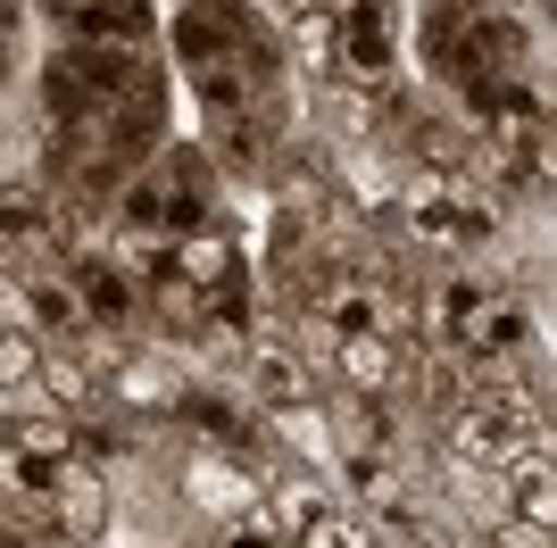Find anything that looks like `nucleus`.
<instances>
[{
  "instance_id": "obj_7",
  "label": "nucleus",
  "mask_w": 557,
  "mask_h": 548,
  "mask_svg": "<svg viewBox=\"0 0 557 548\" xmlns=\"http://www.w3.org/2000/svg\"><path fill=\"white\" fill-rule=\"evenodd\" d=\"M392 67H399L392 0H342V17H333V75L374 100V91H392Z\"/></svg>"
},
{
  "instance_id": "obj_6",
  "label": "nucleus",
  "mask_w": 557,
  "mask_h": 548,
  "mask_svg": "<svg viewBox=\"0 0 557 548\" xmlns=\"http://www.w3.org/2000/svg\"><path fill=\"white\" fill-rule=\"evenodd\" d=\"M483 159L499 166V191L549 200L557 191V109L541 91H508V100L483 116Z\"/></svg>"
},
{
  "instance_id": "obj_1",
  "label": "nucleus",
  "mask_w": 557,
  "mask_h": 548,
  "mask_svg": "<svg viewBox=\"0 0 557 548\" xmlns=\"http://www.w3.org/2000/svg\"><path fill=\"white\" fill-rule=\"evenodd\" d=\"M175 67L200 84L209 141L233 166H267L283 141V50L242 0H184L175 9Z\"/></svg>"
},
{
  "instance_id": "obj_15",
  "label": "nucleus",
  "mask_w": 557,
  "mask_h": 548,
  "mask_svg": "<svg viewBox=\"0 0 557 548\" xmlns=\"http://www.w3.org/2000/svg\"><path fill=\"white\" fill-rule=\"evenodd\" d=\"M325 358L342 365V383H349V390H374V399L399 383V341H383V333H374V341H333Z\"/></svg>"
},
{
  "instance_id": "obj_13",
  "label": "nucleus",
  "mask_w": 557,
  "mask_h": 548,
  "mask_svg": "<svg viewBox=\"0 0 557 548\" xmlns=\"http://www.w3.org/2000/svg\"><path fill=\"white\" fill-rule=\"evenodd\" d=\"M333 449L342 457H392V408L374 390H349L333 408Z\"/></svg>"
},
{
  "instance_id": "obj_17",
  "label": "nucleus",
  "mask_w": 557,
  "mask_h": 548,
  "mask_svg": "<svg viewBox=\"0 0 557 548\" xmlns=\"http://www.w3.org/2000/svg\"><path fill=\"white\" fill-rule=\"evenodd\" d=\"M541 9H549V17H557V0H541Z\"/></svg>"
},
{
  "instance_id": "obj_3",
  "label": "nucleus",
  "mask_w": 557,
  "mask_h": 548,
  "mask_svg": "<svg viewBox=\"0 0 557 548\" xmlns=\"http://www.w3.org/2000/svg\"><path fill=\"white\" fill-rule=\"evenodd\" d=\"M442 440L458 457V474H508L516 457L549 449V415H541V399L516 383L508 365H474V390L442 424Z\"/></svg>"
},
{
  "instance_id": "obj_5",
  "label": "nucleus",
  "mask_w": 557,
  "mask_h": 548,
  "mask_svg": "<svg viewBox=\"0 0 557 548\" xmlns=\"http://www.w3.org/2000/svg\"><path fill=\"white\" fill-rule=\"evenodd\" d=\"M399 208H408V233L442 258H474L499 241V191L474 183V166H417L399 183Z\"/></svg>"
},
{
  "instance_id": "obj_16",
  "label": "nucleus",
  "mask_w": 557,
  "mask_h": 548,
  "mask_svg": "<svg viewBox=\"0 0 557 548\" xmlns=\"http://www.w3.org/2000/svg\"><path fill=\"white\" fill-rule=\"evenodd\" d=\"M42 9H50V17H67V25H75L84 9H92V0H42Z\"/></svg>"
},
{
  "instance_id": "obj_10",
  "label": "nucleus",
  "mask_w": 557,
  "mask_h": 548,
  "mask_svg": "<svg viewBox=\"0 0 557 548\" xmlns=\"http://www.w3.org/2000/svg\"><path fill=\"white\" fill-rule=\"evenodd\" d=\"M250 399H258L267 415H283V408H317V383H308L300 341H283V333H258V341H250Z\"/></svg>"
},
{
  "instance_id": "obj_2",
  "label": "nucleus",
  "mask_w": 557,
  "mask_h": 548,
  "mask_svg": "<svg viewBox=\"0 0 557 548\" xmlns=\"http://www.w3.org/2000/svg\"><path fill=\"white\" fill-rule=\"evenodd\" d=\"M424 333L442 341V358L466 365H516L533 349V308L508 283H483V274H442L424 291Z\"/></svg>"
},
{
  "instance_id": "obj_8",
  "label": "nucleus",
  "mask_w": 557,
  "mask_h": 548,
  "mask_svg": "<svg viewBox=\"0 0 557 548\" xmlns=\"http://www.w3.org/2000/svg\"><path fill=\"white\" fill-rule=\"evenodd\" d=\"M267 507H275V524L300 548H383V524H374V515H349L317 482H267Z\"/></svg>"
},
{
  "instance_id": "obj_9",
  "label": "nucleus",
  "mask_w": 557,
  "mask_h": 548,
  "mask_svg": "<svg viewBox=\"0 0 557 548\" xmlns=\"http://www.w3.org/2000/svg\"><path fill=\"white\" fill-rule=\"evenodd\" d=\"M67 274H75V291H84V308H92L100 333L134 341V333H141V308H150V283H141V274L125 266L116 250H84V258H67Z\"/></svg>"
},
{
  "instance_id": "obj_12",
  "label": "nucleus",
  "mask_w": 557,
  "mask_h": 548,
  "mask_svg": "<svg viewBox=\"0 0 557 548\" xmlns=\"http://www.w3.org/2000/svg\"><path fill=\"white\" fill-rule=\"evenodd\" d=\"M175 424H184V433H200L216 457H242V449L258 440L250 408H242V399H225V390H184V399H175Z\"/></svg>"
},
{
  "instance_id": "obj_14",
  "label": "nucleus",
  "mask_w": 557,
  "mask_h": 548,
  "mask_svg": "<svg viewBox=\"0 0 557 548\" xmlns=\"http://www.w3.org/2000/svg\"><path fill=\"white\" fill-rule=\"evenodd\" d=\"M159 34V9L150 0H92L84 17H75V42H125V50H150Z\"/></svg>"
},
{
  "instance_id": "obj_4",
  "label": "nucleus",
  "mask_w": 557,
  "mask_h": 548,
  "mask_svg": "<svg viewBox=\"0 0 557 548\" xmlns=\"http://www.w3.org/2000/svg\"><path fill=\"white\" fill-rule=\"evenodd\" d=\"M216 225V175L200 141H166L159 159L134 175L125 208H116V233H150V241H184V233Z\"/></svg>"
},
{
  "instance_id": "obj_11",
  "label": "nucleus",
  "mask_w": 557,
  "mask_h": 548,
  "mask_svg": "<svg viewBox=\"0 0 557 548\" xmlns=\"http://www.w3.org/2000/svg\"><path fill=\"white\" fill-rule=\"evenodd\" d=\"M491 515L533 524V532H557V457H549V449L516 457L508 474H499V507H491Z\"/></svg>"
}]
</instances>
